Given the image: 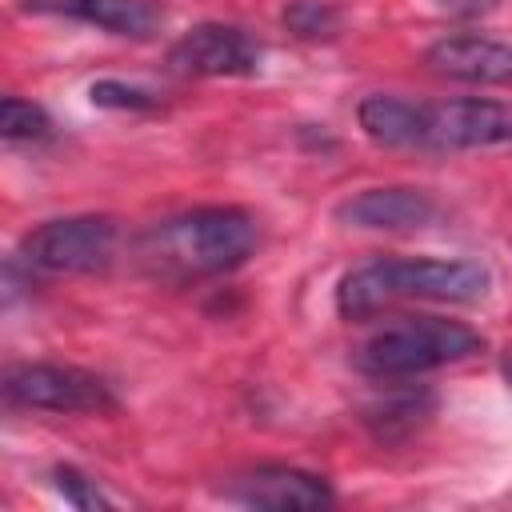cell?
<instances>
[{"label":"cell","mask_w":512,"mask_h":512,"mask_svg":"<svg viewBox=\"0 0 512 512\" xmlns=\"http://www.w3.org/2000/svg\"><path fill=\"white\" fill-rule=\"evenodd\" d=\"M0 136L8 144H40L52 136V120L40 104L20 100V96H4L0 104Z\"/></svg>","instance_id":"13"},{"label":"cell","mask_w":512,"mask_h":512,"mask_svg":"<svg viewBox=\"0 0 512 512\" xmlns=\"http://www.w3.org/2000/svg\"><path fill=\"white\" fill-rule=\"evenodd\" d=\"M88 96H92V104H100V108H156V104H160L152 92L132 88V84H120V80H96V84L88 88Z\"/></svg>","instance_id":"15"},{"label":"cell","mask_w":512,"mask_h":512,"mask_svg":"<svg viewBox=\"0 0 512 512\" xmlns=\"http://www.w3.org/2000/svg\"><path fill=\"white\" fill-rule=\"evenodd\" d=\"M32 8L60 12L128 40H152L164 24V8L156 0H32Z\"/></svg>","instance_id":"11"},{"label":"cell","mask_w":512,"mask_h":512,"mask_svg":"<svg viewBox=\"0 0 512 512\" xmlns=\"http://www.w3.org/2000/svg\"><path fill=\"white\" fill-rule=\"evenodd\" d=\"M360 128L368 132V140L384 144V148H416V132H420V104L404 100V96H368L360 100Z\"/></svg>","instance_id":"12"},{"label":"cell","mask_w":512,"mask_h":512,"mask_svg":"<svg viewBox=\"0 0 512 512\" xmlns=\"http://www.w3.org/2000/svg\"><path fill=\"white\" fill-rule=\"evenodd\" d=\"M260 240L256 220L244 208L212 204L168 216L140 232L132 256L144 276L160 284H192L240 268Z\"/></svg>","instance_id":"1"},{"label":"cell","mask_w":512,"mask_h":512,"mask_svg":"<svg viewBox=\"0 0 512 512\" xmlns=\"http://www.w3.org/2000/svg\"><path fill=\"white\" fill-rule=\"evenodd\" d=\"M512 140V108L496 100H440L420 104V132L416 148L428 152H468V148H496Z\"/></svg>","instance_id":"6"},{"label":"cell","mask_w":512,"mask_h":512,"mask_svg":"<svg viewBox=\"0 0 512 512\" xmlns=\"http://www.w3.org/2000/svg\"><path fill=\"white\" fill-rule=\"evenodd\" d=\"M424 64L464 84H512V44H500L476 32L436 40L424 52Z\"/></svg>","instance_id":"9"},{"label":"cell","mask_w":512,"mask_h":512,"mask_svg":"<svg viewBox=\"0 0 512 512\" xmlns=\"http://www.w3.org/2000/svg\"><path fill=\"white\" fill-rule=\"evenodd\" d=\"M336 216L352 228H372V232H408L424 228L436 216V204L420 188H368L336 208Z\"/></svg>","instance_id":"10"},{"label":"cell","mask_w":512,"mask_h":512,"mask_svg":"<svg viewBox=\"0 0 512 512\" xmlns=\"http://www.w3.org/2000/svg\"><path fill=\"white\" fill-rule=\"evenodd\" d=\"M52 484H56V492L72 504V508H108L112 500L96 488V480L92 476H84L80 468H72V464H60V468H52Z\"/></svg>","instance_id":"14"},{"label":"cell","mask_w":512,"mask_h":512,"mask_svg":"<svg viewBox=\"0 0 512 512\" xmlns=\"http://www.w3.org/2000/svg\"><path fill=\"white\" fill-rule=\"evenodd\" d=\"M488 284L492 276L476 260H372L340 280L336 308L348 320H364L408 300L476 304L488 296Z\"/></svg>","instance_id":"2"},{"label":"cell","mask_w":512,"mask_h":512,"mask_svg":"<svg viewBox=\"0 0 512 512\" xmlns=\"http://www.w3.org/2000/svg\"><path fill=\"white\" fill-rule=\"evenodd\" d=\"M4 400L16 408L76 412V416H96V412L116 408L108 380L96 372L72 368V364H16V368H8Z\"/></svg>","instance_id":"4"},{"label":"cell","mask_w":512,"mask_h":512,"mask_svg":"<svg viewBox=\"0 0 512 512\" xmlns=\"http://www.w3.org/2000/svg\"><path fill=\"white\" fill-rule=\"evenodd\" d=\"M20 256L40 272H100L116 256V224L108 216L44 220L24 236Z\"/></svg>","instance_id":"5"},{"label":"cell","mask_w":512,"mask_h":512,"mask_svg":"<svg viewBox=\"0 0 512 512\" xmlns=\"http://www.w3.org/2000/svg\"><path fill=\"white\" fill-rule=\"evenodd\" d=\"M284 20H288L300 36H328L332 24H336V12H332L328 4H320V0H296V4L284 12Z\"/></svg>","instance_id":"16"},{"label":"cell","mask_w":512,"mask_h":512,"mask_svg":"<svg viewBox=\"0 0 512 512\" xmlns=\"http://www.w3.org/2000/svg\"><path fill=\"white\" fill-rule=\"evenodd\" d=\"M260 40L240 24H196L168 48L172 76H252L260 68Z\"/></svg>","instance_id":"7"},{"label":"cell","mask_w":512,"mask_h":512,"mask_svg":"<svg viewBox=\"0 0 512 512\" xmlns=\"http://www.w3.org/2000/svg\"><path fill=\"white\" fill-rule=\"evenodd\" d=\"M484 352V336L440 316H404L384 328H376L352 356V364L364 376H416L444 364H460Z\"/></svg>","instance_id":"3"},{"label":"cell","mask_w":512,"mask_h":512,"mask_svg":"<svg viewBox=\"0 0 512 512\" xmlns=\"http://www.w3.org/2000/svg\"><path fill=\"white\" fill-rule=\"evenodd\" d=\"M228 500L244 504V508H272V512H288V508H328L332 504V488L300 468L288 464H264L252 472L232 476V484L224 488Z\"/></svg>","instance_id":"8"}]
</instances>
